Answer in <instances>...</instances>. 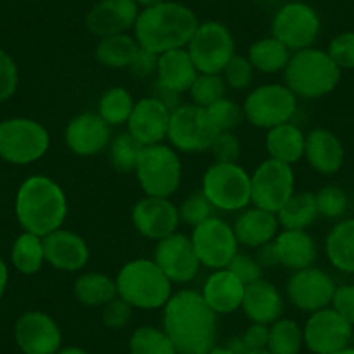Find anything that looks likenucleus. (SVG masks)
Segmentation results:
<instances>
[{
	"mask_svg": "<svg viewBox=\"0 0 354 354\" xmlns=\"http://www.w3.org/2000/svg\"><path fill=\"white\" fill-rule=\"evenodd\" d=\"M15 212L23 231L44 238L63 227L68 217L66 193L53 177L35 174L18 188Z\"/></svg>",
	"mask_w": 354,
	"mask_h": 354,
	"instance_id": "3",
	"label": "nucleus"
},
{
	"mask_svg": "<svg viewBox=\"0 0 354 354\" xmlns=\"http://www.w3.org/2000/svg\"><path fill=\"white\" fill-rule=\"evenodd\" d=\"M227 270H230L238 280L243 281L245 285H250L262 278V268L257 262V259H255L254 255L243 254V252H238V254L234 255L233 261L227 266Z\"/></svg>",
	"mask_w": 354,
	"mask_h": 354,
	"instance_id": "50",
	"label": "nucleus"
},
{
	"mask_svg": "<svg viewBox=\"0 0 354 354\" xmlns=\"http://www.w3.org/2000/svg\"><path fill=\"white\" fill-rule=\"evenodd\" d=\"M245 354H273L268 347H259V349H248Z\"/></svg>",
	"mask_w": 354,
	"mask_h": 354,
	"instance_id": "60",
	"label": "nucleus"
},
{
	"mask_svg": "<svg viewBox=\"0 0 354 354\" xmlns=\"http://www.w3.org/2000/svg\"><path fill=\"white\" fill-rule=\"evenodd\" d=\"M198 73H223L231 57L236 54L233 33L224 23H200L186 46Z\"/></svg>",
	"mask_w": 354,
	"mask_h": 354,
	"instance_id": "10",
	"label": "nucleus"
},
{
	"mask_svg": "<svg viewBox=\"0 0 354 354\" xmlns=\"http://www.w3.org/2000/svg\"><path fill=\"white\" fill-rule=\"evenodd\" d=\"M304 149L306 134L294 122L277 125L266 134V151L278 162L294 165L304 158Z\"/></svg>",
	"mask_w": 354,
	"mask_h": 354,
	"instance_id": "30",
	"label": "nucleus"
},
{
	"mask_svg": "<svg viewBox=\"0 0 354 354\" xmlns=\"http://www.w3.org/2000/svg\"><path fill=\"white\" fill-rule=\"evenodd\" d=\"M158 56L160 54L149 53V50L139 47L138 54L134 56L132 63L129 64L127 70L131 71L132 77L139 80H148V78L156 77V68H158Z\"/></svg>",
	"mask_w": 354,
	"mask_h": 354,
	"instance_id": "51",
	"label": "nucleus"
},
{
	"mask_svg": "<svg viewBox=\"0 0 354 354\" xmlns=\"http://www.w3.org/2000/svg\"><path fill=\"white\" fill-rule=\"evenodd\" d=\"M304 158L313 170L330 176L344 165V146L328 129H313L306 134Z\"/></svg>",
	"mask_w": 354,
	"mask_h": 354,
	"instance_id": "28",
	"label": "nucleus"
},
{
	"mask_svg": "<svg viewBox=\"0 0 354 354\" xmlns=\"http://www.w3.org/2000/svg\"><path fill=\"white\" fill-rule=\"evenodd\" d=\"M245 287L247 285L243 281L238 280L227 268H224L209 274L200 294L217 316L230 315L241 309Z\"/></svg>",
	"mask_w": 354,
	"mask_h": 354,
	"instance_id": "24",
	"label": "nucleus"
},
{
	"mask_svg": "<svg viewBox=\"0 0 354 354\" xmlns=\"http://www.w3.org/2000/svg\"><path fill=\"white\" fill-rule=\"evenodd\" d=\"M302 335L304 346L313 354H333L349 346L353 325L333 308H325L311 313L302 328Z\"/></svg>",
	"mask_w": 354,
	"mask_h": 354,
	"instance_id": "17",
	"label": "nucleus"
},
{
	"mask_svg": "<svg viewBox=\"0 0 354 354\" xmlns=\"http://www.w3.org/2000/svg\"><path fill=\"white\" fill-rule=\"evenodd\" d=\"M134 172L146 196L170 198L181 186L183 163L172 146L160 142L142 148Z\"/></svg>",
	"mask_w": 354,
	"mask_h": 354,
	"instance_id": "6",
	"label": "nucleus"
},
{
	"mask_svg": "<svg viewBox=\"0 0 354 354\" xmlns=\"http://www.w3.org/2000/svg\"><path fill=\"white\" fill-rule=\"evenodd\" d=\"M333 354H354V347H344V349H340V351H337V353H333Z\"/></svg>",
	"mask_w": 354,
	"mask_h": 354,
	"instance_id": "61",
	"label": "nucleus"
},
{
	"mask_svg": "<svg viewBox=\"0 0 354 354\" xmlns=\"http://www.w3.org/2000/svg\"><path fill=\"white\" fill-rule=\"evenodd\" d=\"M132 313H134V308L129 302H125L124 299L117 297L108 302L106 306H103L101 319H103V325L108 326V328L120 330L131 323Z\"/></svg>",
	"mask_w": 354,
	"mask_h": 354,
	"instance_id": "49",
	"label": "nucleus"
},
{
	"mask_svg": "<svg viewBox=\"0 0 354 354\" xmlns=\"http://www.w3.org/2000/svg\"><path fill=\"white\" fill-rule=\"evenodd\" d=\"M15 339L23 354H57L63 335L56 319L44 311H26L16 319Z\"/></svg>",
	"mask_w": 354,
	"mask_h": 354,
	"instance_id": "18",
	"label": "nucleus"
},
{
	"mask_svg": "<svg viewBox=\"0 0 354 354\" xmlns=\"http://www.w3.org/2000/svg\"><path fill=\"white\" fill-rule=\"evenodd\" d=\"M162 2H165V0H136V4H138L141 9L153 8V6L162 4Z\"/></svg>",
	"mask_w": 354,
	"mask_h": 354,
	"instance_id": "59",
	"label": "nucleus"
},
{
	"mask_svg": "<svg viewBox=\"0 0 354 354\" xmlns=\"http://www.w3.org/2000/svg\"><path fill=\"white\" fill-rule=\"evenodd\" d=\"M340 71L326 50L308 47L292 53L283 70V80L297 100H318L337 87Z\"/></svg>",
	"mask_w": 354,
	"mask_h": 354,
	"instance_id": "5",
	"label": "nucleus"
},
{
	"mask_svg": "<svg viewBox=\"0 0 354 354\" xmlns=\"http://www.w3.org/2000/svg\"><path fill=\"white\" fill-rule=\"evenodd\" d=\"M280 266L290 271H299L315 264L318 248L308 231L283 230L273 240Z\"/></svg>",
	"mask_w": 354,
	"mask_h": 354,
	"instance_id": "29",
	"label": "nucleus"
},
{
	"mask_svg": "<svg viewBox=\"0 0 354 354\" xmlns=\"http://www.w3.org/2000/svg\"><path fill=\"white\" fill-rule=\"evenodd\" d=\"M11 262L15 270L21 274H35L46 264L44 238L23 231L15 240L11 248Z\"/></svg>",
	"mask_w": 354,
	"mask_h": 354,
	"instance_id": "36",
	"label": "nucleus"
},
{
	"mask_svg": "<svg viewBox=\"0 0 354 354\" xmlns=\"http://www.w3.org/2000/svg\"><path fill=\"white\" fill-rule=\"evenodd\" d=\"M198 77L195 63L192 56L185 49H174L158 56V68H156V85L172 91L176 94H185L192 88L193 82Z\"/></svg>",
	"mask_w": 354,
	"mask_h": 354,
	"instance_id": "27",
	"label": "nucleus"
},
{
	"mask_svg": "<svg viewBox=\"0 0 354 354\" xmlns=\"http://www.w3.org/2000/svg\"><path fill=\"white\" fill-rule=\"evenodd\" d=\"M292 53L280 42L271 37L259 39L248 47L247 57L255 71L264 75L280 73L287 68Z\"/></svg>",
	"mask_w": 354,
	"mask_h": 354,
	"instance_id": "33",
	"label": "nucleus"
},
{
	"mask_svg": "<svg viewBox=\"0 0 354 354\" xmlns=\"http://www.w3.org/2000/svg\"><path fill=\"white\" fill-rule=\"evenodd\" d=\"M139 50L138 40L129 33L100 39L96 46V59L110 70H127Z\"/></svg>",
	"mask_w": 354,
	"mask_h": 354,
	"instance_id": "34",
	"label": "nucleus"
},
{
	"mask_svg": "<svg viewBox=\"0 0 354 354\" xmlns=\"http://www.w3.org/2000/svg\"><path fill=\"white\" fill-rule=\"evenodd\" d=\"M335 281L326 271L309 266L294 271L287 281V297L294 308L304 313H316L332 306Z\"/></svg>",
	"mask_w": 354,
	"mask_h": 354,
	"instance_id": "16",
	"label": "nucleus"
},
{
	"mask_svg": "<svg viewBox=\"0 0 354 354\" xmlns=\"http://www.w3.org/2000/svg\"><path fill=\"white\" fill-rule=\"evenodd\" d=\"M142 148L145 146L139 145L127 131L120 132L118 136L111 138L110 146H108V156H110L111 167L117 172H134Z\"/></svg>",
	"mask_w": 354,
	"mask_h": 354,
	"instance_id": "40",
	"label": "nucleus"
},
{
	"mask_svg": "<svg viewBox=\"0 0 354 354\" xmlns=\"http://www.w3.org/2000/svg\"><path fill=\"white\" fill-rule=\"evenodd\" d=\"M163 332L179 354H207L217 340V315L192 288L172 294L163 306Z\"/></svg>",
	"mask_w": 354,
	"mask_h": 354,
	"instance_id": "1",
	"label": "nucleus"
},
{
	"mask_svg": "<svg viewBox=\"0 0 354 354\" xmlns=\"http://www.w3.org/2000/svg\"><path fill=\"white\" fill-rule=\"evenodd\" d=\"M326 53L340 70H354V32H344L333 37Z\"/></svg>",
	"mask_w": 354,
	"mask_h": 354,
	"instance_id": "47",
	"label": "nucleus"
},
{
	"mask_svg": "<svg viewBox=\"0 0 354 354\" xmlns=\"http://www.w3.org/2000/svg\"><path fill=\"white\" fill-rule=\"evenodd\" d=\"M66 148L77 156H96L106 151L111 142V127L93 111L77 115L64 129Z\"/></svg>",
	"mask_w": 354,
	"mask_h": 354,
	"instance_id": "20",
	"label": "nucleus"
},
{
	"mask_svg": "<svg viewBox=\"0 0 354 354\" xmlns=\"http://www.w3.org/2000/svg\"><path fill=\"white\" fill-rule=\"evenodd\" d=\"M241 108L248 124L270 131L292 122L297 113V96L285 84H262L247 94Z\"/></svg>",
	"mask_w": 354,
	"mask_h": 354,
	"instance_id": "9",
	"label": "nucleus"
},
{
	"mask_svg": "<svg viewBox=\"0 0 354 354\" xmlns=\"http://www.w3.org/2000/svg\"><path fill=\"white\" fill-rule=\"evenodd\" d=\"M217 134L205 108L193 103L179 104L170 113L167 139L177 153L209 151Z\"/></svg>",
	"mask_w": 354,
	"mask_h": 354,
	"instance_id": "11",
	"label": "nucleus"
},
{
	"mask_svg": "<svg viewBox=\"0 0 354 354\" xmlns=\"http://www.w3.org/2000/svg\"><path fill=\"white\" fill-rule=\"evenodd\" d=\"M238 243L248 248H259L277 238L280 233V223L277 214L259 207H247L241 210L233 224Z\"/></svg>",
	"mask_w": 354,
	"mask_h": 354,
	"instance_id": "25",
	"label": "nucleus"
},
{
	"mask_svg": "<svg viewBox=\"0 0 354 354\" xmlns=\"http://www.w3.org/2000/svg\"><path fill=\"white\" fill-rule=\"evenodd\" d=\"M205 110L217 132L233 131V129H236L238 125L241 124V120L245 118L243 108L238 103H234V101L227 100V97L216 101V103L210 104Z\"/></svg>",
	"mask_w": 354,
	"mask_h": 354,
	"instance_id": "42",
	"label": "nucleus"
},
{
	"mask_svg": "<svg viewBox=\"0 0 354 354\" xmlns=\"http://www.w3.org/2000/svg\"><path fill=\"white\" fill-rule=\"evenodd\" d=\"M278 216V223L283 230L306 231L318 219V207L316 196L311 192H299L290 196L287 203L281 207Z\"/></svg>",
	"mask_w": 354,
	"mask_h": 354,
	"instance_id": "35",
	"label": "nucleus"
},
{
	"mask_svg": "<svg viewBox=\"0 0 354 354\" xmlns=\"http://www.w3.org/2000/svg\"><path fill=\"white\" fill-rule=\"evenodd\" d=\"M254 73L255 70L250 64V61H248V57L241 56V54H234L221 75H223L227 88H233V91H245V88L250 87L252 82H254Z\"/></svg>",
	"mask_w": 354,
	"mask_h": 354,
	"instance_id": "45",
	"label": "nucleus"
},
{
	"mask_svg": "<svg viewBox=\"0 0 354 354\" xmlns=\"http://www.w3.org/2000/svg\"><path fill=\"white\" fill-rule=\"evenodd\" d=\"M189 238L200 264L212 271L227 268L240 247L233 226L216 216L193 227Z\"/></svg>",
	"mask_w": 354,
	"mask_h": 354,
	"instance_id": "14",
	"label": "nucleus"
},
{
	"mask_svg": "<svg viewBox=\"0 0 354 354\" xmlns=\"http://www.w3.org/2000/svg\"><path fill=\"white\" fill-rule=\"evenodd\" d=\"M132 224L141 236L160 241L177 233L181 224L179 209L170 198L146 196L138 200L131 212Z\"/></svg>",
	"mask_w": 354,
	"mask_h": 354,
	"instance_id": "19",
	"label": "nucleus"
},
{
	"mask_svg": "<svg viewBox=\"0 0 354 354\" xmlns=\"http://www.w3.org/2000/svg\"><path fill=\"white\" fill-rule=\"evenodd\" d=\"M49 146V131L33 118L15 117L0 122V158L11 165L39 162Z\"/></svg>",
	"mask_w": 354,
	"mask_h": 354,
	"instance_id": "8",
	"label": "nucleus"
},
{
	"mask_svg": "<svg viewBox=\"0 0 354 354\" xmlns=\"http://www.w3.org/2000/svg\"><path fill=\"white\" fill-rule=\"evenodd\" d=\"M209 151L214 156V162L238 163L241 155V142L233 131L219 132L214 138Z\"/></svg>",
	"mask_w": 354,
	"mask_h": 354,
	"instance_id": "46",
	"label": "nucleus"
},
{
	"mask_svg": "<svg viewBox=\"0 0 354 354\" xmlns=\"http://www.w3.org/2000/svg\"><path fill=\"white\" fill-rule=\"evenodd\" d=\"M221 212H241L252 203L250 174L240 163L214 162L202 177V189Z\"/></svg>",
	"mask_w": 354,
	"mask_h": 354,
	"instance_id": "7",
	"label": "nucleus"
},
{
	"mask_svg": "<svg viewBox=\"0 0 354 354\" xmlns=\"http://www.w3.org/2000/svg\"><path fill=\"white\" fill-rule=\"evenodd\" d=\"M322 21L315 8L292 0L281 6L271 21V35L280 40L290 53L313 47L319 35Z\"/></svg>",
	"mask_w": 354,
	"mask_h": 354,
	"instance_id": "13",
	"label": "nucleus"
},
{
	"mask_svg": "<svg viewBox=\"0 0 354 354\" xmlns=\"http://www.w3.org/2000/svg\"><path fill=\"white\" fill-rule=\"evenodd\" d=\"M8 283H9V266L4 259L0 257V299L4 297Z\"/></svg>",
	"mask_w": 354,
	"mask_h": 354,
	"instance_id": "56",
	"label": "nucleus"
},
{
	"mask_svg": "<svg viewBox=\"0 0 354 354\" xmlns=\"http://www.w3.org/2000/svg\"><path fill=\"white\" fill-rule=\"evenodd\" d=\"M179 209V217H181V223L188 224V226H198V224L205 223L207 219L214 216V207L212 203L207 200V196L202 192L192 193L189 196H186L181 202V205L177 207Z\"/></svg>",
	"mask_w": 354,
	"mask_h": 354,
	"instance_id": "43",
	"label": "nucleus"
},
{
	"mask_svg": "<svg viewBox=\"0 0 354 354\" xmlns=\"http://www.w3.org/2000/svg\"><path fill=\"white\" fill-rule=\"evenodd\" d=\"M73 295L87 308H103L118 297L117 281L100 271L84 273L75 280Z\"/></svg>",
	"mask_w": 354,
	"mask_h": 354,
	"instance_id": "31",
	"label": "nucleus"
},
{
	"mask_svg": "<svg viewBox=\"0 0 354 354\" xmlns=\"http://www.w3.org/2000/svg\"><path fill=\"white\" fill-rule=\"evenodd\" d=\"M18 64L8 50L0 49V103L11 100L18 91Z\"/></svg>",
	"mask_w": 354,
	"mask_h": 354,
	"instance_id": "48",
	"label": "nucleus"
},
{
	"mask_svg": "<svg viewBox=\"0 0 354 354\" xmlns=\"http://www.w3.org/2000/svg\"><path fill=\"white\" fill-rule=\"evenodd\" d=\"M153 261L158 264L172 285H188L198 274L200 264L192 238L185 233H174L156 241Z\"/></svg>",
	"mask_w": 354,
	"mask_h": 354,
	"instance_id": "15",
	"label": "nucleus"
},
{
	"mask_svg": "<svg viewBox=\"0 0 354 354\" xmlns=\"http://www.w3.org/2000/svg\"><path fill=\"white\" fill-rule=\"evenodd\" d=\"M200 21L188 6L165 0L153 8L141 9L134 25V39L141 49L155 54L185 49Z\"/></svg>",
	"mask_w": 354,
	"mask_h": 354,
	"instance_id": "2",
	"label": "nucleus"
},
{
	"mask_svg": "<svg viewBox=\"0 0 354 354\" xmlns=\"http://www.w3.org/2000/svg\"><path fill=\"white\" fill-rule=\"evenodd\" d=\"M330 264L342 273L354 274V219H346L332 227L325 240Z\"/></svg>",
	"mask_w": 354,
	"mask_h": 354,
	"instance_id": "32",
	"label": "nucleus"
},
{
	"mask_svg": "<svg viewBox=\"0 0 354 354\" xmlns=\"http://www.w3.org/2000/svg\"><path fill=\"white\" fill-rule=\"evenodd\" d=\"M241 309L252 323L271 325L283 315V297L271 281L261 278L245 287Z\"/></svg>",
	"mask_w": 354,
	"mask_h": 354,
	"instance_id": "26",
	"label": "nucleus"
},
{
	"mask_svg": "<svg viewBox=\"0 0 354 354\" xmlns=\"http://www.w3.org/2000/svg\"><path fill=\"white\" fill-rule=\"evenodd\" d=\"M304 346V335L297 322L280 318L270 325L268 349L273 354H299Z\"/></svg>",
	"mask_w": 354,
	"mask_h": 354,
	"instance_id": "38",
	"label": "nucleus"
},
{
	"mask_svg": "<svg viewBox=\"0 0 354 354\" xmlns=\"http://www.w3.org/2000/svg\"><path fill=\"white\" fill-rule=\"evenodd\" d=\"M134 97L125 87H111L104 91L97 103V115L106 122L110 127L127 125L134 110Z\"/></svg>",
	"mask_w": 354,
	"mask_h": 354,
	"instance_id": "37",
	"label": "nucleus"
},
{
	"mask_svg": "<svg viewBox=\"0 0 354 354\" xmlns=\"http://www.w3.org/2000/svg\"><path fill=\"white\" fill-rule=\"evenodd\" d=\"M243 340L245 347L248 349H259V347H268V339H270V325L262 323H252L243 335L240 337Z\"/></svg>",
	"mask_w": 354,
	"mask_h": 354,
	"instance_id": "53",
	"label": "nucleus"
},
{
	"mask_svg": "<svg viewBox=\"0 0 354 354\" xmlns=\"http://www.w3.org/2000/svg\"><path fill=\"white\" fill-rule=\"evenodd\" d=\"M226 91L227 85L221 73H198L188 93L193 104L209 108L216 101L226 97Z\"/></svg>",
	"mask_w": 354,
	"mask_h": 354,
	"instance_id": "41",
	"label": "nucleus"
},
{
	"mask_svg": "<svg viewBox=\"0 0 354 354\" xmlns=\"http://www.w3.org/2000/svg\"><path fill=\"white\" fill-rule=\"evenodd\" d=\"M255 259L261 264V268H274V266H280V261H278L277 248H274V243H266L262 247L257 248V254H255Z\"/></svg>",
	"mask_w": 354,
	"mask_h": 354,
	"instance_id": "54",
	"label": "nucleus"
},
{
	"mask_svg": "<svg viewBox=\"0 0 354 354\" xmlns=\"http://www.w3.org/2000/svg\"><path fill=\"white\" fill-rule=\"evenodd\" d=\"M332 308L354 326V285H340L335 288Z\"/></svg>",
	"mask_w": 354,
	"mask_h": 354,
	"instance_id": "52",
	"label": "nucleus"
},
{
	"mask_svg": "<svg viewBox=\"0 0 354 354\" xmlns=\"http://www.w3.org/2000/svg\"><path fill=\"white\" fill-rule=\"evenodd\" d=\"M139 12L136 0H100L85 16V26L97 39L127 33L134 28Z\"/></svg>",
	"mask_w": 354,
	"mask_h": 354,
	"instance_id": "21",
	"label": "nucleus"
},
{
	"mask_svg": "<svg viewBox=\"0 0 354 354\" xmlns=\"http://www.w3.org/2000/svg\"><path fill=\"white\" fill-rule=\"evenodd\" d=\"M316 207H318L319 216L326 219H339L347 210V196L342 188L335 185L323 186L316 193Z\"/></svg>",
	"mask_w": 354,
	"mask_h": 354,
	"instance_id": "44",
	"label": "nucleus"
},
{
	"mask_svg": "<svg viewBox=\"0 0 354 354\" xmlns=\"http://www.w3.org/2000/svg\"><path fill=\"white\" fill-rule=\"evenodd\" d=\"M115 281L118 297L142 311L163 309L174 294L172 281L163 274L153 259L139 257L125 262Z\"/></svg>",
	"mask_w": 354,
	"mask_h": 354,
	"instance_id": "4",
	"label": "nucleus"
},
{
	"mask_svg": "<svg viewBox=\"0 0 354 354\" xmlns=\"http://www.w3.org/2000/svg\"><path fill=\"white\" fill-rule=\"evenodd\" d=\"M252 205L278 214L295 193V174L292 165L268 158L250 174Z\"/></svg>",
	"mask_w": 354,
	"mask_h": 354,
	"instance_id": "12",
	"label": "nucleus"
},
{
	"mask_svg": "<svg viewBox=\"0 0 354 354\" xmlns=\"http://www.w3.org/2000/svg\"><path fill=\"white\" fill-rule=\"evenodd\" d=\"M131 354H179L163 328L139 326L129 339Z\"/></svg>",
	"mask_w": 354,
	"mask_h": 354,
	"instance_id": "39",
	"label": "nucleus"
},
{
	"mask_svg": "<svg viewBox=\"0 0 354 354\" xmlns=\"http://www.w3.org/2000/svg\"><path fill=\"white\" fill-rule=\"evenodd\" d=\"M170 113L172 111L155 96L136 101L134 110L127 122V132L141 146L160 145L167 139Z\"/></svg>",
	"mask_w": 354,
	"mask_h": 354,
	"instance_id": "22",
	"label": "nucleus"
},
{
	"mask_svg": "<svg viewBox=\"0 0 354 354\" xmlns=\"http://www.w3.org/2000/svg\"><path fill=\"white\" fill-rule=\"evenodd\" d=\"M207 354H238V353H234V351L231 349L227 344H226V346H217V344H216V346H214L212 349H210Z\"/></svg>",
	"mask_w": 354,
	"mask_h": 354,
	"instance_id": "58",
	"label": "nucleus"
},
{
	"mask_svg": "<svg viewBox=\"0 0 354 354\" xmlns=\"http://www.w3.org/2000/svg\"><path fill=\"white\" fill-rule=\"evenodd\" d=\"M44 252H46V264L64 273L82 271L91 257L87 241L78 233L64 227L44 236Z\"/></svg>",
	"mask_w": 354,
	"mask_h": 354,
	"instance_id": "23",
	"label": "nucleus"
},
{
	"mask_svg": "<svg viewBox=\"0 0 354 354\" xmlns=\"http://www.w3.org/2000/svg\"><path fill=\"white\" fill-rule=\"evenodd\" d=\"M57 354H88V353L78 346H66V347H61V349L57 351Z\"/></svg>",
	"mask_w": 354,
	"mask_h": 354,
	"instance_id": "57",
	"label": "nucleus"
},
{
	"mask_svg": "<svg viewBox=\"0 0 354 354\" xmlns=\"http://www.w3.org/2000/svg\"><path fill=\"white\" fill-rule=\"evenodd\" d=\"M153 96H155L156 100L162 101V103L165 104L170 111H174L177 106H179V104H181V94H176V93H172V91H167V88L160 87V85H156V84H155V94H153Z\"/></svg>",
	"mask_w": 354,
	"mask_h": 354,
	"instance_id": "55",
	"label": "nucleus"
}]
</instances>
